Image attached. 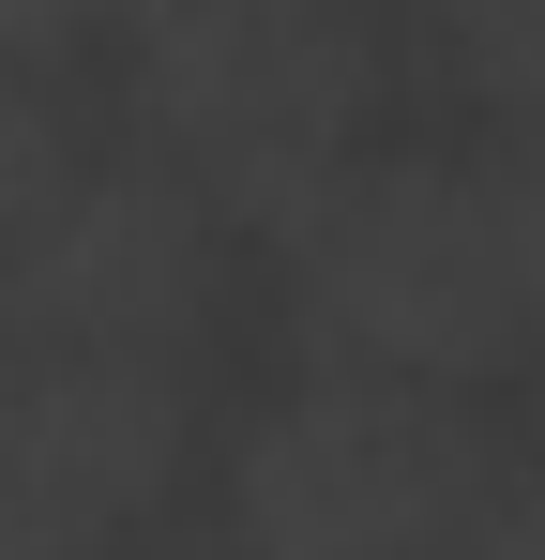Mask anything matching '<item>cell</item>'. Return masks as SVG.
Wrapping results in <instances>:
<instances>
[{"label":"cell","instance_id":"cell-1","mask_svg":"<svg viewBox=\"0 0 545 560\" xmlns=\"http://www.w3.org/2000/svg\"><path fill=\"white\" fill-rule=\"evenodd\" d=\"M303 349L409 378H515L545 349V106H500L469 152H363L288 243Z\"/></svg>","mask_w":545,"mask_h":560},{"label":"cell","instance_id":"cell-2","mask_svg":"<svg viewBox=\"0 0 545 560\" xmlns=\"http://www.w3.org/2000/svg\"><path fill=\"white\" fill-rule=\"evenodd\" d=\"M500 440L469 424L454 378L409 364H303V394H272L258 440L228 455V530L258 560H409L485 530Z\"/></svg>","mask_w":545,"mask_h":560},{"label":"cell","instance_id":"cell-4","mask_svg":"<svg viewBox=\"0 0 545 560\" xmlns=\"http://www.w3.org/2000/svg\"><path fill=\"white\" fill-rule=\"evenodd\" d=\"M91 31H121V0H0V61H61Z\"/></svg>","mask_w":545,"mask_h":560},{"label":"cell","instance_id":"cell-3","mask_svg":"<svg viewBox=\"0 0 545 560\" xmlns=\"http://www.w3.org/2000/svg\"><path fill=\"white\" fill-rule=\"evenodd\" d=\"M212 243H228V212L152 137L137 152H77L0 228V303L31 334H91V349H182L197 303H212Z\"/></svg>","mask_w":545,"mask_h":560}]
</instances>
